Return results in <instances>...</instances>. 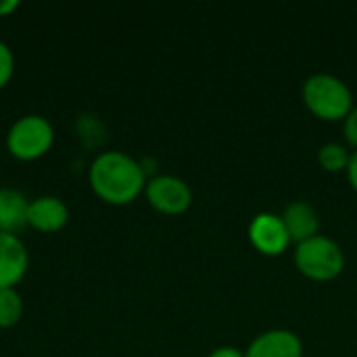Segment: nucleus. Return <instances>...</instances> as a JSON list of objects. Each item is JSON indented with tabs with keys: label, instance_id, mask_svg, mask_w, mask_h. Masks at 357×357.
I'll list each match as a JSON object with an SVG mask.
<instances>
[{
	"label": "nucleus",
	"instance_id": "1",
	"mask_svg": "<svg viewBox=\"0 0 357 357\" xmlns=\"http://www.w3.org/2000/svg\"><path fill=\"white\" fill-rule=\"evenodd\" d=\"M92 192L109 205L134 203L146 186V174L134 157L121 151L100 153L88 172Z\"/></svg>",
	"mask_w": 357,
	"mask_h": 357
},
{
	"label": "nucleus",
	"instance_id": "2",
	"mask_svg": "<svg viewBox=\"0 0 357 357\" xmlns=\"http://www.w3.org/2000/svg\"><path fill=\"white\" fill-rule=\"evenodd\" d=\"M301 96L305 107L324 121H341L354 109L349 86L333 73H314L303 82Z\"/></svg>",
	"mask_w": 357,
	"mask_h": 357
},
{
	"label": "nucleus",
	"instance_id": "3",
	"mask_svg": "<svg viewBox=\"0 0 357 357\" xmlns=\"http://www.w3.org/2000/svg\"><path fill=\"white\" fill-rule=\"evenodd\" d=\"M295 266L305 278L316 282H328L341 276V272L345 270V253L337 241L318 234L297 245Z\"/></svg>",
	"mask_w": 357,
	"mask_h": 357
},
{
	"label": "nucleus",
	"instance_id": "4",
	"mask_svg": "<svg viewBox=\"0 0 357 357\" xmlns=\"http://www.w3.org/2000/svg\"><path fill=\"white\" fill-rule=\"evenodd\" d=\"M54 144V130L42 115H23L6 134V151L19 161H36Z\"/></svg>",
	"mask_w": 357,
	"mask_h": 357
},
{
	"label": "nucleus",
	"instance_id": "5",
	"mask_svg": "<svg viewBox=\"0 0 357 357\" xmlns=\"http://www.w3.org/2000/svg\"><path fill=\"white\" fill-rule=\"evenodd\" d=\"M144 197L153 209L165 215H180L192 205L190 186L178 176H153L146 180Z\"/></svg>",
	"mask_w": 357,
	"mask_h": 357
},
{
	"label": "nucleus",
	"instance_id": "6",
	"mask_svg": "<svg viewBox=\"0 0 357 357\" xmlns=\"http://www.w3.org/2000/svg\"><path fill=\"white\" fill-rule=\"evenodd\" d=\"M249 241L259 253H264L268 257L282 255L291 245V236L287 232V226H284L282 218L276 215V213H268V211L257 213L251 220V224H249Z\"/></svg>",
	"mask_w": 357,
	"mask_h": 357
},
{
	"label": "nucleus",
	"instance_id": "7",
	"mask_svg": "<svg viewBox=\"0 0 357 357\" xmlns=\"http://www.w3.org/2000/svg\"><path fill=\"white\" fill-rule=\"evenodd\" d=\"M29 255L17 234L0 232V291L15 289L27 274Z\"/></svg>",
	"mask_w": 357,
	"mask_h": 357
},
{
	"label": "nucleus",
	"instance_id": "8",
	"mask_svg": "<svg viewBox=\"0 0 357 357\" xmlns=\"http://www.w3.org/2000/svg\"><path fill=\"white\" fill-rule=\"evenodd\" d=\"M303 343L301 339L287 328H274L261 333L251 341L245 357H301Z\"/></svg>",
	"mask_w": 357,
	"mask_h": 357
},
{
	"label": "nucleus",
	"instance_id": "9",
	"mask_svg": "<svg viewBox=\"0 0 357 357\" xmlns=\"http://www.w3.org/2000/svg\"><path fill=\"white\" fill-rule=\"evenodd\" d=\"M69 220V209L67 205L52 195L38 197L29 201V211H27V226H31L38 232L52 234L65 228Z\"/></svg>",
	"mask_w": 357,
	"mask_h": 357
},
{
	"label": "nucleus",
	"instance_id": "10",
	"mask_svg": "<svg viewBox=\"0 0 357 357\" xmlns=\"http://www.w3.org/2000/svg\"><path fill=\"white\" fill-rule=\"evenodd\" d=\"M282 222L291 236V243H305L320 234V215L307 201H293L282 211Z\"/></svg>",
	"mask_w": 357,
	"mask_h": 357
},
{
	"label": "nucleus",
	"instance_id": "11",
	"mask_svg": "<svg viewBox=\"0 0 357 357\" xmlns=\"http://www.w3.org/2000/svg\"><path fill=\"white\" fill-rule=\"evenodd\" d=\"M29 201L21 190L0 188V232L17 234L27 226Z\"/></svg>",
	"mask_w": 357,
	"mask_h": 357
},
{
	"label": "nucleus",
	"instance_id": "12",
	"mask_svg": "<svg viewBox=\"0 0 357 357\" xmlns=\"http://www.w3.org/2000/svg\"><path fill=\"white\" fill-rule=\"evenodd\" d=\"M351 153L339 142H326L318 149V163L324 172H347Z\"/></svg>",
	"mask_w": 357,
	"mask_h": 357
},
{
	"label": "nucleus",
	"instance_id": "13",
	"mask_svg": "<svg viewBox=\"0 0 357 357\" xmlns=\"http://www.w3.org/2000/svg\"><path fill=\"white\" fill-rule=\"evenodd\" d=\"M23 316V301L15 289L0 291V328L15 326Z\"/></svg>",
	"mask_w": 357,
	"mask_h": 357
},
{
	"label": "nucleus",
	"instance_id": "14",
	"mask_svg": "<svg viewBox=\"0 0 357 357\" xmlns=\"http://www.w3.org/2000/svg\"><path fill=\"white\" fill-rule=\"evenodd\" d=\"M15 73V56H13V50L0 40V90L10 82Z\"/></svg>",
	"mask_w": 357,
	"mask_h": 357
},
{
	"label": "nucleus",
	"instance_id": "15",
	"mask_svg": "<svg viewBox=\"0 0 357 357\" xmlns=\"http://www.w3.org/2000/svg\"><path fill=\"white\" fill-rule=\"evenodd\" d=\"M343 130H345V138L351 146H356L357 151V105L349 111V115L343 119Z\"/></svg>",
	"mask_w": 357,
	"mask_h": 357
},
{
	"label": "nucleus",
	"instance_id": "16",
	"mask_svg": "<svg viewBox=\"0 0 357 357\" xmlns=\"http://www.w3.org/2000/svg\"><path fill=\"white\" fill-rule=\"evenodd\" d=\"M347 178H349L351 188L357 192V151L351 153V161H349V167H347Z\"/></svg>",
	"mask_w": 357,
	"mask_h": 357
},
{
	"label": "nucleus",
	"instance_id": "17",
	"mask_svg": "<svg viewBox=\"0 0 357 357\" xmlns=\"http://www.w3.org/2000/svg\"><path fill=\"white\" fill-rule=\"evenodd\" d=\"M209 357H245V354L236 347H218L209 354Z\"/></svg>",
	"mask_w": 357,
	"mask_h": 357
},
{
	"label": "nucleus",
	"instance_id": "18",
	"mask_svg": "<svg viewBox=\"0 0 357 357\" xmlns=\"http://www.w3.org/2000/svg\"><path fill=\"white\" fill-rule=\"evenodd\" d=\"M19 8L17 0H0V17H6L10 13H15Z\"/></svg>",
	"mask_w": 357,
	"mask_h": 357
}]
</instances>
